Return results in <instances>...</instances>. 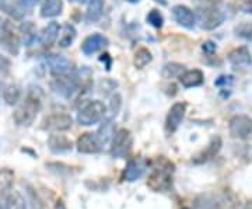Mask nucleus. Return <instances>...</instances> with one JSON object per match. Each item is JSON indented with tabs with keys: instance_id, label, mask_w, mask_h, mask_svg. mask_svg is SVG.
Wrapping results in <instances>:
<instances>
[{
	"instance_id": "c756f323",
	"label": "nucleus",
	"mask_w": 252,
	"mask_h": 209,
	"mask_svg": "<svg viewBox=\"0 0 252 209\" xmlns=\"http://www.w3.org/2000/svg\"><path fill=\"white\" fill-rule=\"evenodd\" d=\"M147 23L152 26V27L157 28V30H160L162 27V24H164V17H162V14L158 11V10H150L149 11V14H147Z\"/></svg>"
},
{
	"instance_id": "cd10ccee",
	"label": "nucleus",
	"mask_w": 252,
	"mask_h": 209,
	"mask_svg": "<svg viewBox=\"0 0 252 209\" xmlns=\"http://www.w3.org/2000/svg\"><path fill=\"white\" fill-rule=\"evenodd\" d=\"M21 97V89L18 87L17 84H10L7 86L4 91H3V99L9 104V105H14L17 104L18 100Z\"/></svg>"
},
{
	"instance_id": "412c9836",
	"label": "nucleus",
	"mask_w": 252,
	"mask_h": 209,
	"mask_svg": "<svg viewBox=\"0 0 252 209\" xmlns=\"http://www.w3.org/2000/svg\"><path fill=\"white\" fill-rule=\"evenodd\" d=\"M48 146L54 153H66L72 150V142L63 135H51L48 139Z\"/></svg>"
},
{
	"instance_id": "7c9ffc66",
	"label": "nucleus",
	"mask_w": 252,
	"mask_h": 209,
	"mask_svg": "<svg viewBox=\"0 0 252 209\" xmlns=\"http://www.w3.org/2000/svg\"><path fill=\"white\" fill-rule=\"evenodd\" d=\"M21 31L24 34V41H26V45H31L34 42V39L36 38V33H35V27L34 24L31 23H26L21 26Z\"/></svg>"
},
{
	"instance_id": "473e14b6",
	"label": "nucleus",
	"mask_w": 252,
	"mask_h": 209,
	"mask_svg": "<svg viewBox=\"0 0 252 209\" xmlns=\"http://www.w3.org/2000/svg\"><path fill=\"white\" fill-rule=\"evenodd\" d=\"M119 108H121V96L119 94H114L111 97V114H112V117L117 115Z\"/></svg>"
},
{
	"instance_id": "39448f33",
	"label": "nucleus",
	"mask_w": 252,
	"mask_h": 209,
	"mask_svg": "<svg viewBox=\"0 0 252 209\" xmlns=\"http://www.w3.org/2000/svg\"><path fill=\"white\" fill-rule=\"evenodd\" d=\"M198 20L203 30H215L223 24L225 20L224 13L217 9L215 4L198 6Z\"/></svg>"
},
{
	"instance_id": "c9c22d12",
	"label": "nucleus",
	"mask_w": 252,
	"mask_h": 209,
	"mask_svg": "<svg viewBox=\"0 0 252 209\" xmlns=\"http://www.w3.org/2000/svg\"><path fill=\"white\" fill-rule=\"evenodd\" d=\"M233 82H234L233 80V76H220L216 82H215V84L216 86H228V84H231Z\"/></svg>"
},
{
	"instance_id": "7ed1b4c3",
	"label": "nucleus",
	"mask_w": 252,
	"mask_h": 209,
	"mask_svg": "<svg viewBox=\"0 0 252 209\" xmlns=\"http://www.w3.org/2000/svg\"><path fill=\"white\" fill-rule=\"evenodd\" d=\"M54 76L55 77L51 82V89L66 100H70L76 93L84 89L77 73L76 74L73 73L72 74H54Z\"/></svg>"
},
{
	"instance_id": "a878e982",
	"label": "nucleus",
	"mask_w": 252,
	"mask_h": 209,
	"mask_svg": "<svg viewBox=\"0 0 252 209\" xmlns=\"http://www.w3.org/2000/svg\"><path fill=\"white\" fill-rule=\"evenodd\" d=\"M76 28L72 24H64L62 30V34L59 36V46L61 48H67L73 44L74 38H76Z\"/></svg>"
},
{
	"instance_id": "f03ea898",
	"label": "nucleus",
	"mask_w": 252,
	"mask_h": 209,
	"mask_svg": "<svg viewBox=\"0 0 252 209\" xmlns=\"http://www.w3.org/2000/svg\"><path fill=\"white\" fill-rule=\"evenodd\" d=\"M172 172L174 164L165 159H158L154 164L147 185L154 191H168L172 185Z\"/></svg>"
},
{
	"instance_id": "de8ad7c7",
	"label": "nucleus",
	"mask_w": 252,
	"mask_h": 209,
	"mask_svg": "<svg viewBox=\"0 0 252 209\" xmlns=\"http://www.w3.org/2000/svg\"><path fill=\"white\" fill-rule=\"evenodd\" d=\"M0 209H3V208H1V204H0Z\"/></svg>"
},
{
	"instance_id": "a211bd4d",
	"label": "nucleus",
	"mask_w": 252,
	"mask_h": 209,
	"mask_svg": "<svg viewBox=\"0 0 252 209\" xmlns=\"http://www.w3.org/2000/svg\"><path fill=\"white\" fill-rule=\"evenodd\" d=\"M205 80V76L202 70L199 69H192V70H187L180 76L181 84L185 87V89H190V87H198L200 84H203Z\"/></svg>"
},
{
	"instance_id": "f257e3e1",
	"label": "nucleus",
	"mask_w": 252,
	"mask_h": 209,
	"mask_svg": "<svg viewBox=\"0 0 252 209\" xmlns=\"http://www.w3.org/2000/svg\"><path fill=\"white\" fill-rule=\"evenodd\" d=\"M42 96H44V93H42L41 87H36V86L30 87L26 100L18 105V108L13 114V118H14L17 125L30 127L35 121L36 115L41 109Z\"/></svg>"
},
{
	"instance_id": "1a4fd4ad",
	"label": "nucleus",
	"mask_w": 252,
	"mask_h": 209,
	"mask_svg": "<svg viewBox=\"0 0 252 209\" xmlns=\"http://www.w3.org/2000/svg\"><path fill=\"white\" fill-rule=\"evenodd\" d=\"M230 134L238 139H250L252 137V119L247 115H235L230 121Z\"/></svg>"
},
{
	"instance_id": "8fccbe9b",
	"label": "nucleus",
	"mask_w": 252,
	"mask_h": 209,
	"mask_svg": "<svg viewBox=\"0 0 252 209\" xmlns=\"http://www.w3.org/2000/svg\"><path fill=\"white\" fill-rule=\"evenodd\" d=\"M182 209H189V208H182Z\"/></svg>"
},
{
	"instance_id": "bb28decb",
	"label": "nucleus",
	"mask_w": 252,
	"mask_h": 209,
	"mask_svg": "<svg viewBox=\"0 0 252 209\" xmlns=\"http://www.w3.org/2000/svg\"><path fill=\"white\" fill-rule=\"evenodd\" d=\"M184 72H185L184 65L171 62V64H167L162 68L161 76L164 79H174V77H180Z\"/></svg>"
},
{
	"instance_id": "a19ab883",
	"label": "nucleus",
	"mask_w": 252,
	"mask_h": 209,
	"mask_svg": "<svg viewBox=\"0 0 252 209\" xmlns=\"http://www.w3.org/2000/svg\"><path fill=\"white\" fill-rule=\"evenodd\" d=\"M200 209H215V205H212V204H206V205H205V204H203V207Z\"/></svg>"
},
{
	"instance_id": "58836bf2",
	"label": "nucleus",
	"mask_w": 252,
	"mask_h": 209,
	"mask_svg": "<svg viewBox=\"0 0 252 209\" xmlns=\"http://www.w3.org/2000/svg\"><path fill=\"white\" fill-rule=\"evenodd\" d=\"M21 3L26 6H34L35 3H38V0H21Z\"/></svg>"
},
{
	"instance_id": "423d86ee",
	"label": "nucleus",
	"mask_w": 252,
	"mask_h": 209,
	"mask_svg": "<svg viewBox=\"0 0 252 209\" xmlns=\"http://www.w3.org/2000/svg\"><path fill=\"white\" fill-rule=\"evenodd\" d=\"M133 145V138L130 131L125 128L119 129L112 138V146H111V155L118 159H124L130 153Z\"/></svg>"
},
{
	"instance_id": "f704fd0d",
	"label": "nucleus",
	"mask_w": 252,
	"mask_h": 209,
	"mask_svg": "<svg viewBox=\"0 0 252 209\" xmlns=\"http://www.w3.org/2000/svg\"><path fill=\"white\" fill-rule=\"evenodd\" d=\"M10 61L6 58V56H3V55H0V73H7L10 70Z\"/></svg>"
},
{
	"instance_id": "09e8293b",
	"label": "nucleus",
	"mask_w": 252,
	"mask_h": 209,
	"mask_svg": "<svg viewBox=\"0 0 252 209\" xmlns=\"http://www.w3.org/2000/svg\"><path fill=\"white\" fill-rule=\"evenodd\" d=\"M0 90H1V84H0Z\"/></svg>"
},
{
	"instance_id": "4468645a",
	"label": "nucleus",
	"mask_w": 252,
	"mask_h": 209,
	"mask_svg": "<svg viewBox=\"0 0 252 209\" xmlns=\"http://www.w3.org/2000/svg\"><path fill=\"white\" fill-rule=\"evenodd\" d=\"M108 45V39L107 36L101 35V34H93V35L87 36L83 44H81V52L84 55H93L95 52L101 51L102 48Z\"/></svg>"
},
{
	"instance_id": "79ce46f5",
	"label": "nucleus",
	"mask_w": 252,
	"mask_h": 209,
	"mask_svg": "<svg viewBox=\"0 0 252 209\" xmlns=\"http://www.w3.org/2000/svg\"><path fill=\"white\" fill-rule=\"evenodd\" d=\"M154 1H157V3H160L161 6H167V4H168V1H167V0H154Z\"/></svg>"
},
{
	"instance_id": "f3484780",
	"label": "nucleus",
	"mask_w": 252,
	"mask_h": 209,
	"mask_svg": "<svg viewBox=\"0 0 252 209\" xmlns=\"http://www.w3.org/2000/svg\"><path fill=\"white\" fill-rule=\"evenodd\" d=\"M0 10L16 20H21L26 16L24 6L17 0H0Z\"/></svg>"
},
{
	"instance_id": "dca6fc26",
	"label": "nucleus",
	"mask_w": 252,
	"mask_h": 209,
	"mask_svg": "<svg viewBox=\"0 0 252 209\" xmlns=\"http://www.w3.org/2000/svg\"><path fill=\"white\" fill-rule=\"evenodd\" d=\"M1 208L3 209H27V204L24 197L18 191L7 190L3 192Z\"/></svg>"
},
{
	"instance_id": "ea45409f",
	"label": "nucleus",
	"mask_w": 252,
	"mask_h": 209,
	"mask_svg": "<svg viewBox=\"0 0 252 209\" xmlns=\"http://www.w3.org/2000/svg\"><path fill=\"white\" fill-rule=\"evenodd\" d=\"M55 209H66L64 204H63V201H58V202H56V205H55Z\"/></svg>"
},
{
	"instance_id": "aec40b11",
	"label": "nucleus",
	"mask_w": 252,
	"mask_h": 209,
	"mask_svg": "<svg viewBox=\"0 0 252 209\" xmlns=\"http://www.w3.org/2000/svg\"><path fill=\"white\" fill-rule=\"evenodd\" d=\"M59 30H61V27H59V24H58L56 21L49 23V24L41 31V34L38 36L39 42L44 46H52L55 44V41L58 39Z\"/></svg>"
},
{
	"instance_id": "a18cd8bd",
	"label": "nucleus",
	"mask_w": 252,
	"mask_h": 209,
	"mask_svg": "<svg viewBox=\"0 0 252 209\" xmlns=\"http://www.w3.org/2000/svg\"><path fill=\"white\" fill-rule=\"evenodd\" d=\"M126 1H129V3H137L139 0H126Z\"/></svg>"
},
{
	"instance_id": "20e7f679",
	"label": "nucleus",
	"mask_w": 252,
	"mask_h": 209,
	"mask_svg": "<svg viewBox=\"0 0 252 209\" xmlns=\"http://www.w3.org/2000/svg\"><path fill=\"white\" fill-rule=\"evenodd\" d=\"M107 112V107L104 105V103L98 100L87 101L81 105L77 114V122L84 127H90L94 124H98L99 121H102Z\"/></svg>"
},
{
	"instance_id": "5701e85b",
	"label": "nucleus",
	"mask_w": 252,
	"mask_h": 209,
	"mask_svg": "<svg viewBox=\"0 0 252 209\" xmlns=\"http://www.w3.org/2000/svg\"><path fill=\"white\" fill-rule=\"evenodd\" d=\"M102 10H104V0H90L89 7H87V14H86L87 21L97 23L102 16Z\"/></svg>"
},
{
	"instance_id": "f8f14e48",
	"label": "nucleus",
	"mask_w": 252,
	"mask_h": 209,
	"mask_svg": "<svg viewBox=\"0 0 252 209\" xmlns=\"http://www.w3.org/2000/svg\"><path fill=\"white\" fill-rule=\"evenodd\" d=\"M102 149V145L98 140V138L95 134H83L79 140H77V150L80 153H86V155H93V153H98Z\"/></svg>"
},
{
	"instance_id": "c85d7f7f",
	"label": "nucleus",
	"mask_w": 252,
	"mask_h": 209,
	"mask_svg": "<svg viewBox=\"0 0 252 209\" xmlns=\"http://www.w3.org/2000/svg\"><path fill=\"white\" fill-rule=\"evenodd\" d=\"M153 56H152V52L147 49V48H139L137 52L135 54V61L133 64L137 69H143L146 65H149L152 62Z\"/></svg>"
},
{
	"instance_id": "2eb2a0df",
	"label": "nucleus",
	"mask_w": 252,
	"mask_h": 209,
	"mask_svg": "<svg viewBox=\"0 0 252 209\" xmlns=\"http://www.w3.org/2000/svg\"><path fill=\"white\" fill-rule=\"evenodd\" d=\"M147 169V162L144 159H132L126 166L124 172V180L125 181H136L139 180Z\"/></svg>"
},
{
	"instance_id": "e433bc0d",
	"label": "nucleus",
	"mask_w": 252,
	"mask_h": 209,
	"mask_svg": "<svg viewBox=\"0 0 252 209\" xmlns=\"http://www.w3.org/2000/svg\"><path fill=\"white\" fill-rule=\"evenodd\" d=\"M99 61L101 62H107V70H109L111 69V58H109V55L108 54H104V55H101V58H99Z\"/></svg>"
},
{
	"instance_id": "6ab92c4d",
	"label": "nucleus",
	"mask_w": 252,
	"mask_h": 209,
	"mask_svg": "<svg viewBox=\"0 0 252 209\" xmlns=\"http://www.w3.org/2000/svg\"><path fill=\"white\" fill-rule=\"evenodd\" d=\"M228 61L230 64L238 66V68H244V66H250L252 65V58L248 48L241 46V48H237L234 51H231L228 55Z\"/></svg>"
},
{
	"instance_id": "c03bdc74",
	"label": "nucleus",
	"mask_w": 252,
	"mask_h": 209,
	"mask_svg": "<svg viewBox=\"0 0 252 209\" xmlns=\"http://www.w3.org/2000/svg\"><path fill=\"white\" fill-rule=\"evenodd\" d=\"M3 23H4V20H1V18H0V33H1V27H3Z\"/></svg>"
},
{
	"instance_id": "b1692460",
	"label": "nucleus",
	"mask_w": 252,
	"mask_h": 209,
	"mask_svg": "<svg viewBox=\"0 0 252 209\" xmlns=\"http://www.w3.org/2000/svg\"><path fill=\"white\" fill-rule=\"evenodd\" d=\"M220 146H221V139L219 137L213 138L212 140H210V143L206 147V150H203L202 152V155L198 156L200 159H196L195 160V163H203V162H207L209 159H212V157H215L216 153L220 150Z\"/></svg>"
},
{
	"instance_id": "4be33fe9",
	"label": "nucleus",
	"mask_w": 252,
	"mask_h": 209,
	"mask_svg": "<svg viewBox=\"0 0 252 209\" xmlns=\"http://www.w3.org/2000/svg\"><path fill=\"white\" fill-rule=\"evenodd\" d=\"M63 0H44L41 7V17H56L62 13Z\"/></svg>"
},
{
	"instance_id": "6e6552de",
	"label": "nucleus",
	"mask_w": 252,
	"mask_h": 209,
	"mask_svg": "<svg viewBox=\"0 0 252 209\" xmlns=\"http://www.w3.org/2000/svg\"><path fill=\"white\" fill-rule=\"evenodd\" d=\"M73 119L69 114H63V112H55L48 115L44 122H42V129L51 131V132H62L67 131L72 128Z\"/></svg>"
},
{
	"instance_id": "9b49d317",
	"label": "nucleus",
	"mask_w": 252,
	"mask_h": 209,
	"mask_svg": "<svg viewBox=\"0 0 252 209\" xmlns=\"http://www.w3.org/2000/svg\"><path fill=\"white\" fill-rule=\"evenodd\" d=\"M185 111H187L185 103H175L172 105L168 115H167V121H165V131L168 134H174L178 129L182 119L185 117Z\"/></svg>"
},
{
	"instance_id": "49530a36",
	"label": "nucleus",
	"mask_w": 252,
	"mask_h": 209,
	"mask_svg": "<svg viewBox=\"0 0 252 209\" xmlns=\"http://www.w3.org/2000/svg\"><path fill=\"white\" fill-rule=\"evenodd\" d=\"M74 1H77V3H84L86 0H74Z\"/></svg>"
},
{
	"instance_id": "9d476101",
	"label": "nucleus",
	"mask_w": 252,
	"mask_h": 209,
	"mask_svg": "<svg viewBox=\"0 0 252 209\" xmlns=\"http://www.w3.org/2000/svg\"><path fill=\"white\" fill-rule=\"evenodd\" d=\"M46 62H48L49 68H51V72L54 74H72V73H74V65L64 55H48Z\"/></svg>"
},
{
	"instance_id": "ddd939ff",
	"label": "nucleus",
	"mask_w": 252,
	"mask_h": 209,
	"mask_svg": "<svg viewBox=\"0 0 252 209\" xmlns=\"http://www.w3.org/2000/svg\"><path fill=\"white\" fill-rule=\"evenodd\" d=\"M172 16H174V20L182 27L188 28V30L195 28L196 17H195L193 11L187 6H182V4L174 6L172 7Z\"/></svg>"
},
{
	"instance_id": "4c0bfd02",
	"label": "nucleus",
	"mask_w": 252,
	"mask_h": 209,
	"mask_svg": "<svg viewBox=\"0 0 252 209\" xmlns=\"http://www.w3.org/2000/svg\"><path fill=\"white\" fill-rule=\"evenodd\" d=\"M245 1V4H244V11L245 13H251L252 14V0H244Z\"/></svg>"
},
{
	"instance_id": "37998d69",
	"label": "nucleus",
	"mask_w": 252,
	"mask_h": 209,
	"mask_svg": "<svg viewBox=\"0 0 252 209\" xmlns=\"http://www.w3.org/2000/svg\"><path fill=\"white\" fill-rule=\"evenodd\" d=\"M243 209H252V201H250V202H247V204L244 205Z\"/></svg>"
},
{
	"instance_id": "393cba45",
	"label": "nucleus",
	"mask_w": 252,
	"mask_h": 209,
	"mask_svg": "<svg viewBox=\"0 0 252 209\" xmlns=\"http://www.w3.org/2000/svg\"><path fill=\"white\" fill-rule=\"evenodd\" d=\"M95 135H97L98 140L101 142V145H108L109 140H111V139L114 138V135H115V132H114V125H112L111 119L105 121V122L99 127L98 131L95 132Z\"/></svg>"
},
{
	"instance_id": "2f4dec72",
	"label": "nucleus",
	"mask_w": 252,
	"mask_h": 209,
	"mask_svg": "<svg viewBox=\"0 0 252 209\" xmlns=\"http://www.w3.org/2000/svg\"><path fill=\"white\" fill-rule=\"evenodd\" d=\"M235 35L244 38V39H252V24L250 23H241L234 28Z\"/></svg>"
},
{
	"instance_id": "72a5a7b5",
	"label": "nucleus",
	"mask_w": 252,
	"mask_h": 209,
	"mask_svg": "<svg viewBox=\"0 0 252 209\" xmlns=\"http://www.w3.org/2000/svg\"><path fill=\"white\" fill-rule=\"evenodd\" d=\"M202 49H203V52L207 55H213L215 52H216L217 46L216 44L213 42V41H206L203 45H202Z\"/></svg>"
},
{
	"instance_id": "0eeeda50",
	"label": "nucleus",
	"mask_w": 252,
	"mask_h": 209,
	"mask_svg": "<svg viewBox=\"0 0 252 209\" xmlns=\"http://www.w3.org/2000/svg\"><path fill=\"white\" fill-rule=\"evenodd\" d=\"M20 44H21V36L17 33L16 27L13 26V23L4 21L0 33V46H3L11 55H18Z\"/></svg>"
}]
</instances>
